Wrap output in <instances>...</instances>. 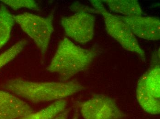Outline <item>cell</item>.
<instances>
[{"label":"cell","instance_id":"obj_1","mask_svg":"<svg viewBox=\"0 0 160 119\" xmlns=\"http://www.w3.org/2000/svg\"><path fill=\"white\" fill-rule=\"evenodd\" d=\"M2 89L30 102L39 103L64 99L85 88L75 80L37 82L14 78L7 80L2 85Z\"/></svg>","mask_w":160,"mask_h":119},{"label":"cell","instance_id":"obj_2","mask_svg":"<svg viewBox=\"0 0 160 119\" xmlns=\"http://www.w3.org/2000/svg\"><path fill=\"white\" fill-rule=\"evenodd\" d=\"M97 54L96 49H84L67 38L62 39L47 70L56 73L61 82L68 80L90 65Z\"/></svg>","mask_w":160,"mask_h":119},{"label":"cell","instance_id":"obj_3","mask_svg":"<svg viewBox=\"0 0 160 119\" xmlns=\"http://www.w3.org/2000/svg\"><path fill=\"white\" fill-rule=\"evenodd\" d=\"M72 10L76 13L62 17L61 25L67 36L78 43L85 44L94 36L95 16L92 13H95V10L80 4L72 5Z\"/></svg>","mask_w":160,"mask_h":119},{"label":"cell","instance_id":"obj_4","mask_svg":"<svg viewBox=\"0 0 160 119\" xmlns=\"http://www.w3.org/2000/svg\"><path fill=\"white\" fill-rule=\"evenodd\" d=\"M90 2L94 7L95 13L102 15L108 34L118 42L125 50L137 54L145 60V52L128 26L117 15L107 10L101 1L94 0Z\"/></svg>","mask_w":160,"mask_h":119},{"label":"cell","instance_id":"obj_5","mask_svg":"<svg viewBox=\"0 0 160 119\" xmlns=\"http://www.w3.org/2000/svg\"><path fill=\"white\" fill-rule=\"evenodd\" d=\"M14 18L15 22L33 39L42 55H45L54 31L53 12L47 17L25 12L14 16Z\"/></svg>","mask_w":160,"mask_h":119},{"label":"cell","instance_id":"obj_6","mask_svg":"<svg viewBox=\"0 0 160 119\" xmlns=\"http://www.w3.org/2000/svg\"><path fill=\"white\" fill-rule=\"evenodd\" d=\"M80 112L84 119H122L127 117L114 99L102 94L82 103Z\"/></svg>","mask_w":160,"mask_h":119},{"label":"cell","instance_id":"obj_7","mask_svg":"<svg viewBox=\"0 0 160 119\" xmlns=\"http://www.w3.org/2000/svg\"><path fill=\"white\" fill-rule=\"evenodd\" d=\"M117 16L128 26L136 37L153 41L160 39V20L158 17Z\"/></svg>","mask_w":160,"mask_h":119},{"label":"cell","instance_id":"obj_8","mask_svg":"<svg viewBox=\"0 0 160 119\" xmlns=\"http://www.w3.org/2000/svg\"><path fill=\"white\" fill-rule=\"evenodd\" d=\"M33 112L27 103L13 94L0 90V119H19Z\"/></svg>","mask_w":160,"mask_h":119},{"label":"cell","instance_id":"obj_9","mask_svg":"<svg viewBox=\"0 0 160 119\" xmlns=\"http://www.w3.org/2000/svg\"><path fill=\"white\" fill-rule=\"evenodd\" d=\"M103 2L113 12L124 17H137L143 14L140 4L136 0H104Z\"/></svg>","mask_w":160,"mask_h":119},{"label":"cell","instance_id":"obj_10","mask_svg":"<svg viewBox=\"0 0 160 119\" xmlns=\"http://www.w3.org/2000/svg\"><path fill=\"white\" fill-rule=\"evenodd\" d=\"M136 97L139 105L145 112L152 115L160 114V99L155 98L146 92L140 79L137 86Z\"/></svg>","mask_w":160,"mask_h":119},{"label":"cell","instance_id":"obj_11","mask_svg":"<svg viewBox=\"0 0 160 119\" xmlns=\"http://www.w3.org/2000/svg\"><path fill=\"white\" fill-rule=\"evenodd\" d=\"M145 90L157 99L160 98V68L156 65L140 78Z\"/></svg>","mask_w":160,"mask_h":119},{"label":"cell","instance_id":"obj_12","mask_svg":"<svg viewBox=\"0 0 160 119\" xmlns=\"http://www.w3.org/2000/svg\"><path fill=\"white\" fill-rule=\"evenodd\" d=\"M14 16L4 5L0 6V49L7 43L15 23Z\"/></svg>","mask_w":160,"mask_h":119},{"label":"cell","instance_id":"obj_13","mask_svg":"<svg viewBox=\"0 0 160 119\" xmlns=\"http://www.w3.org/2000/svg\"><path fill=\"white\" fill-rule=\"evenodd\" d=\"M67 102L64 99L57 100L46 108L18 119H52L66 109Z\"/></svg>","mask_w":160,"mask_h":119},{"label":"cell","instance_id":"obj_14","mask_svg":"<svg viewBox=\"0 0 160 119\" xmlns=\"http://www.w3.org/2000/svg\"><path fill=\"white\" fill-rule=\"evenodd\" d=\"M27 40L22 39L14 45L0 54V70L8 63L14 59L24 49L27 43Z\"/></svg>","mask_w":160,"mask_h":119},{"label":"cell","instance_id":"obj_15","mask_svg":"<svg viewBox=\"0 0 160 119\" xmlns=\"http://www.w3.org/2000/svg\"><path fill=\"white\" fill-rule=\"evenodd\" d=\"M1 1L15 10L22 8L39 10L38 4L36 1L33 0H3Z\"/></svg>","mask_w":160,"mask_h":119},{"label":"cell","instance_id":"obj_16","mask_svg":"<svg viewBox=\"0 0 160 119\" xmlns=\"http://www.w3.org/2000/svg\"><path fill=\"white\" fill-rule=\"evenodd\" d=\"M70 111L68 109H65L64 111L59 113L58 115L52 119H67L69 116Z\"/></svg>","mask_w":160,"mask_h":119},{"label":"cell","instance_id":"obj_17","mask_svg":"<svg viewBox=\"0 0 160 119\" xmlns=\"http://www.w3.org/2000/svg\"><path fill=\"white\" fill-rule=\"evenodd\" d=\"M79 112L78 111L75 112L74 116L72 119H79Z\"/></svg>","mask_w":160,"mask_h":119}]
</instances>
